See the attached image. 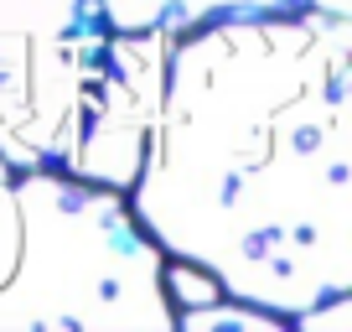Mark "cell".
<instances>
[{"label": "cell", "mask_w": 352, "mask_h": 332, "mask_svg": "<svg viewBox=\"0 0 352 332\" xmlns=\"http://www.w3.org/2000/svg\"><path fill=\"white\" fill-rule=\"evenodd\" d=\"M166 52H171V37L161 32H109L104 68L94 78V94H88L83 125H78L63 172L130 192L155 130V110H161Z\"/></svg>", "instance_id": "4"}, {"label": "cell", "mask_w": 352, "mask_h": 332, "mask_svg": "<svg viewBox=\"0 0 352 332\" xmlns=\"http://www.w3.org/2000/svg\"><path fill=\"white\" fill-rule=\"evenodd\" d=\"M166 255L130 198L63 166L0 177V332H171Z\"/></svg>", "instance_id": "2"}, {"label": "cell", "mask_w": 352, "mask_h": 332, "mask_svg": "<svg viewBox=\"0 0 352 332\" xmlns=\"http://www.w3.org/2000/svg\"><path fill=\"white\" fill-rule=\"evenodd\" d=\"M311 0H99L109 32H161L182 37L212 21H239V16H280L300 11Z\"/></svg>", "instance_id": "5"}, {"label": "cell", "mask_w": 352, "mask_h": 332, "mask_svg": "<svg viewBox=\"0 0 352 332\" xmlns=\"http://www.w3.org/2000/svg\"><path fill=\"white\" fill-rule=\"evenodd\" d=\"M104 47L99 0H0V177L67 161Z\"/></svg>", "instance_id": "3"}, {"label": "cell", "mask_w": 352, "mask_h": 332, "mask_svg": "<svg viewBox=\"0 0 352 332\" xmlns=\"http://www.w3.org/2000/svg\"><path fill=\"white\" fill-rule=\"evenodd\" d=\"M124 198L166 260L285 327L352 291V16L300 6L171 37Z\"/></svg>", "instance_id": "1"}, {"label": "cell", "mask_w": 352, "mask_h": 332, "mask_svg": "<svg viewBox=\"0 0 352 332\" xmlns=\"http://www.w3.org/2000/svg\"><path fill=\"white\" fill-rule=\"evenodd\" d=\"M176 327L182 332H223V327H243V332H290L275 311L254 307V301L223 296V291H208V296L176 307Z\"/></svg>", "instance_id": "6"}]
</instances>
